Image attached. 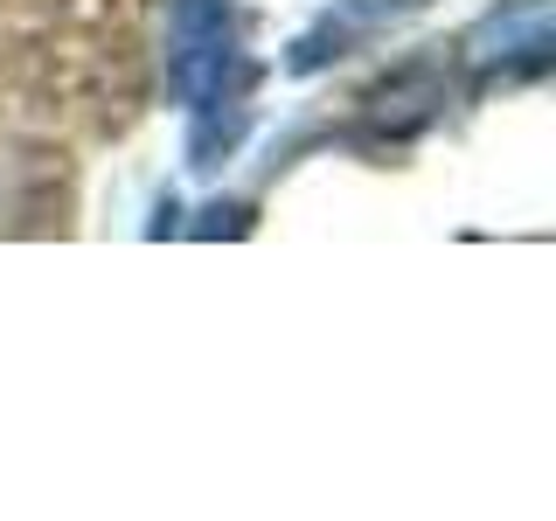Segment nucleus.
I'll return each instance as SVG.
<instances>
[{"label":"nucleus","instance_id":"nucleus-3","mask_svg":"<svg viewBox=\"0 0 556 521\" xmlns=\"http://www.w3.org/2000/svg\"><path fill=\"white\" fill-rule=\"evenodd\" d=\"M355 14H410V8H431V0H341Z\"/></svg>","mask_w":556,"mask_h":521},{"label":"nucleus","instance_id":"nucleus-1","mask_svg":"<svg viewBox=\"0 0 556 521\" xmlns=\"http://www.w3.org/2000/svg\"><path fill=\"white\" fill-rule=\"evenodd\" d=\"M167 91L188 112V167L216 174L223 153L243 139V35L237 0H167L161 28Z\"/></svg>","mask_w":556,"mask_h":521},{"label":"nucleus","instance_id":"nucleus-2","mask_svg":"<svg viewBox=\"0 0 556 521\" xmlns=\"http://www.w3.org/2000/svg\"><path fill=\"white\" fill-rule=\"evenodd\" d=\"M473 84H529L556 63V0H501L459 35Z\"/></svg>","mask_w":556,"mask_h":521}]
</instances>
